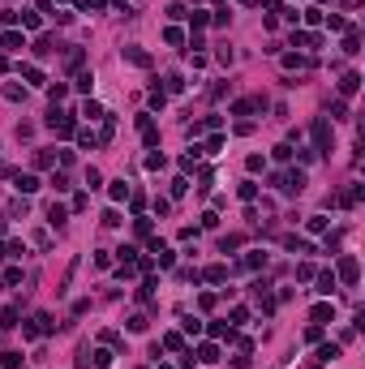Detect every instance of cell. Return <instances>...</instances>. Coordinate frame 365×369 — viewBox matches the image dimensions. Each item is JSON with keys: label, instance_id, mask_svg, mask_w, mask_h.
Returning a JSON list of instances; mask_svg holds the SVG:
<instances>
[{"label": "cell", "instance_id": "obj_8", "mask_svg": "<svg viewBox=\"0 0 365 369\" xmlns=\"http://www.w3.org/2000/svg\"><path fill=\"white\" fill-rule=\"evenodd\" d=\"M344 52H348V56H352V52H361V34L352 30V26L344 30Z\"/></svg>", "mask_w": 365, "mask_h": 369}, {"label": "cell", "instance_id": "obj_12", "mask_svg": "<svg viewBox=\"0 0 365 369\" xmlns=\"http://www.w3.org/2000/svg\"><path fill=\"white\" fill-rule=\"evenodd\" d=\"M314 61H309V56H297V52H292V56H284V69H309Z\"/></svg>", "mask_w": 365, "mask_h": 369}, {"label": "cell", "instance_id": "obj_20", "mask_svg": "<svg viewBox=\"0 0 365 369\" xmlns=\"http://www.w3.org/2000/svg\"><path fill=\"white\" fill-rule=\"evenodd\" d=\"M163 43H168V47H180V43H185V34H180L176 26H168V30H163Z\"/></svg>", "mask_w": 365, "mask_h": 369}, {"label": "cell", "instance_id": "obj_37", "mask_svg": "<svg viewBox=\"0 0 365 369\" xmlns=\"http://www.w3.org/2000/svg\"><path fill=\"white\" fill-rule=\"evenodd\" d=\"M129 331H146V314H133L129 318Z\"/></svg>", "mask_w": 365, "mask_h": 369}, {"label": "cell", "instance_id": "obj_22", "mask_svg": "<svg viewBox=\"0 0 365 369\" xmlns=\"http://www.w3.org/2000/svg\"><path fill=\"white\" fill-rule=\"evenodd\" d=\"M292 43H297V47H318L322 39H318V34H292Z\"/></svg>", "mask_w": 365, "mask_h": 369}, {"label": "cell", "instance_id": "obj_34", "mask_svg": "<svg viewBox=\"0 0 365 369\" xmlns=\"http://www.w3.org/2000/svg\"><path fill=\"white\" fill-rule=\"evenodd\" d=\"M185 189H189V181H185V176H176V181H172V198H180Z\"/></svg>", "mask_w": 365, "mask_h": 369}, {"label": "cell", "instance_id": "obj_29", "mask_svg": "<svg viewBox=\"0 0 365 369\" xmlns=\"http://www.w3.org/2000/svg\"><path fill=\"white\" fill-rule=\"evenodd\" d=\"M258 266H266V254H249L245 258V270H258Z\"/></svg>", "mask_w": 365, "mask_h": 369}, {"label": "cell", "instance_id": "obj_10", "mask_svg": "<svg viewBox=\"0 0 365 369\" xmlns=\"http://www.w3.org/2000/svg\"><path fill=\"white\" fill-rule=\"evenodd\" d=\"M331 318H335V305H318V309H314V326L331 322Z\"/></svg>", "mask_w": 365, "mask_h": 369}, {"label": "cell", "instance_id": "obj_14", "mask_svg": "<svg viewBox=\"0 0 365 369\" xmlns=\"http://www.w3.org/2000/svg\"><path fill=\"white\" fill-rule=\"evenodd\" d=\"M318 292H322V296L335 292V275H331V270H322V275H318Z\"/></svg>", "mask_w": 365, "mask_h": 369}, {"label": "cell", "instance_id": "obj_2", "mask_svg": "<svg viewBox=\"0 0 365 369\" xmlns=\"http://www.w3.org/2000/svg\"><path fill=\"white\" fill-rule=\"evenodd\" d=\"M339 279H344V283H357V279H361V262L352 258V254L339 258Z\"/></svg>", "mask_w": 365, "mask_h": 369}, {"label": "cell", "instance_id": "obj_30", "mask_svg": "<svg viewBox=\"0 0 365 369\" xmlns=\"http://www.w3.org/2000/svg\"><path fill=\"white\" fill-rule=\"evenodd\" d=\"M5 369H22V352H5V361H0Z\"/></svg>", "mask_w": 365, "mask_h": 369}, {"label": "cell", "instance_id": "obj_33", "mask_svg": "<svg viewBox=\"0 0 365 369\" xmlns=\"http://www.w3.org/2000/svg\"><path fill=\"white\" fill-rule=\"evenodd\" d=\"M5 283H9V288H13V283H22V270H17V266H9V270H5Z\"/></svg>", "mask_w": 365, "mask_h": 369}, {"label": "cell", "instance_id": "obj_27", "mask_svg": "<svg viewBox=\"0 0 365 369\" xmlns=\"http://www.w3.org/2000/svg\"><path fill=\"white\" fill-rule=\"evenodd\" d=\"M339 356V343H326V348H318V361H335Z\"/></svg>", "mask_w": 365, "mask_h": 369}, {"label": "cell", "instance_id": "obj_9", "mask_svg": "<svg viewBox=\"0 0 365 369\" xmlns=\"http://www.w3.org/2000/svg\"><path fill=\"white\" fill-rule=\"evenodd\" d=\"M361 90V77L357 73H344V82H339V94H357Z\"/></svg>", "mask_w": 365, "mask_h": 369}, {"label": "cell", "instance_id": "obj_28", "mask_svg": "<svg viewBox=\"0 0 365 369\" xmlns=\"http://www.w3.org/2000/svg\"><path fill=\"white\" fill-rule=\"evenodd\" d=\"M107 365H112V352L99 348V352H95V369H107Z\"/></svg>", "mask_w": 365, "mask_h": 369}, {"label": "cell", "instance_id": "obj_4", "mask_svg": "<svg viewBox=\"0 0 365 369\" xmlns=\"http://www.w3.org/2000/svg\"><path fill=\"white\" fill-rule=\"evenodd\" d=\"M0 47H5V52H22V47H26V39H22L17 30H5V34H0Z\"/></svg>", "mask_w": 365, "mask_h": 369}, {"label": "cell", "instance_id": "obj_18", "mask_svg": "<svg viewBox=\"0 0 365 369\" xmlns=\"http://www.w3.org/2000/svg\"><path fill=\"white\" fill-rule=\"evenodd\" d=\"M236 193H241V202H253V198H258V185H253V181H241Z\"/></svg>", "mask_w": 365, "mask_h": 369}, {"label": "cell", "instance_id": "obj_39", "mask_svg": "<svg viewBox=\"0 0 365 369\" xmlns=\"http://www.w3.org/2000/svg\"><path fill=\"white\" fill-rule=\"evenodd\" d=\"M241 5H253V0H241Z\"/></svg>", "mask_w": 365, "mask_h": 369}, {"label": "cell", "instance_id": "obj_1", "mask_svg": "<svg viewBox=\"0 0 365 369\" xmlns=\"http://www.w3.org/2000/svg\"><path fill=\"white\" fill-rule=\"evenodd\" d=\"M314 150H318V154H331V121H326V116L314 121Z\"/></svg>", "mask_w": 365, "mask_h": 369}, {"label": "cell", "instance_id": "obj_32", "mask_svg": "<svg viewBox=\"0 0 365 369\" xmlns=\"http://www.w3.org/2000/svg\"><path fill=\"white\" fill-rule=\"evenodd\" d=\"M52 189H56V193H65V189H69V181H65V172H56V176H52Z\"/></svg>", "mask_w": 365, "mask_h": 369}, {"label": "cell", "instance_id": "obj_26", "mask_svg": "<svg viewBox=\"0 0 365 369\" xmlns=\"http://www.w3.org/2000/svg\"><path fill=\"white\" fill-rule=\"evenodd\" d=\"M163 348H168V352H180V348H185V339H180V335H163Z\"/></svg>", "mask_w": 365, "mask_h": 369}, {"label": "cell", "instance_id": "obj_21", "mask_svg": "<svg viewBox=\"0 0 365 369\" xmlns=\"http://www.w3.org/2000/svg\"><path fill=\"white\" fill-rule=\"evenodd\" d=\"M168 94H180V90H185V77H180V73H168V86H163Z\"/></svg>", "mask_w": 365, "mask_h": 369}, {"label": "cell", "instance_id": "obj_16", "mask_svg": "<svg viewBox=\"0 0 365 369\" xmlns=\"http://www.w3.org/2000/svg\"><path fill=\"white\" fill-rule=\"evenodd\" d=\"M22 26H26V30H39V26H43V17L34 13V9H26V13H22Z\"/></svg>", "mask_w": 365, "mask_h": 369}, {"label": "cell", "instance_id": "obj_23", "mask_svg": "<svg viewBox=\"0 0 365 369\" xmlns=\"http://www.w3.org/2000/svg\"><path fill=\"white\" fill-rule=\"evenodd\" d=\"M206 279H211V283H224V279H228V266H206Z\"/></svg>", "mask_w": 365, "mask_h": 369}, {"label": "cell", "instance_id": "obj_38", "mask_svg": "<svg viewBox=\"0 0 365 369\" xmlns=\"http://www.w3.org/2000/svg\"><path fill=\"white\" fill-rule=\"evenodd\" d=\"M5 228H9V223H5V215H0V232H5Z\"/></svg>", "mask_w": 365, "mask_h": 369}, {"label": "cell", "instance_id": "obj_36", "mask_svg": "<svg viewBox=\"0 0 365 369\" xmlns=\"http://www.w3.org/2000/svg\"><path fill=\"white\" fill-rule=\"evenodd\" d=\"M309 232H326V219L322 215H309Z\"/></svg>", "mask_w": 365, "mask_h": 369}, {"label": "cell", "instance_id": "obj_13", "mask_svg": "<svg viewBox=\"0 0 365 369\" xmlns=\"http://www.w3.org/2000/svg\"><path fill=\"white\" fill-rule=\"evenodd\" d=\"M107 193H112V202H125V198L133 193V189H129L125 181H112V189H107Z\"/></svg>", "mask_w": 365, "mask_h": 369}, {"label": "cell", "instance_id": "obj_24", "mask_svg": "<svg viewBox=\"0 0 365 369\" xmlns=\"http://www.w3.org/2000/svg\"><path fill=\"white\" fill-rule=\"evenodd\" d=\"M180 168H185V172H193V168H198V146H193L189 154H180Z\"/></svg>", "mask_w": 365, "mask_h": 369}, {"label": "cell", "instance_id": "obj_17", "mask_svg": "<svg viewBox=\"0 0 365 369\" xmlns=\"http://www.w3.org/2000/svg\"><path fill=\"white\" fill-rule=\"evenodd\" d=\"M82 116H90V121H99V116H107V112H103V108H99L95 99H86V103H82Z\"/></svg>", "mask_w": 365, "mask_h": 369}, {"label": "cell", "instance_id": "obj_7", "mask_svg": "<svg viewBox=\"0 0 365 369\" xmlns=\"http://www.w3.org/2000/svg\"><path fill=\"white\" fill-rule=\"evenodd\" d=\"M193 356H198L202 365H215V361H219V348H215V343H202V348L193 352Z\"/></svg>", "mask_w": 365, "mask_h": 369}, {"label": "cell", "instance_id": "obj_6", "mask_svg": "<svg viewBox=\"0 0 365 369\" xmlns=\"http://www.w3.org/2000/svg\"><path fill=\"white\" fill-rule=\"evenodd\" d=\"M125 61H129V65H138V69H146V65H151V56H146L142 47H125Z\"/></svg>", "mask_w": 365, "mask_h": 369}, {"label": "cell", "instance_id": "obj_25", "mask_svg": "<svg viewBox=\"0 0 365 369\" xmlns=\"http://www.w3.org/2000/svg\"><path fill=\"white\" fill-rule=\"evenodd\" d=\"M22 73H26V82H34V86H43V73L34 65H22Z\"/></svg>", "mask_w": 365, "mask_h": 369}, {"label": "cell", "instance_id": "obj_11", "mask_svg": "<svg viewBox=\"0 0 365 369\" xmlns=\"http://www.w3.org/2000/svg\"><path fill=\"white\" fill-rule=\"evenodd\" d=\"M47 219H52V223H56V228H60V223H65V219H69V206H60V202H52V210H47Z\"/></svg>", "mask_w": 365, "mask_h": 369}, {"label": "cell", "instance_id": "obj_3", "mask_svg": "<svg viewBox=\"0 0 365 369\" xmlns=\"http://www.w3.org/2000/svg\"><path fill=\"white\" fill-rule=\"evenodd\" d=\"M47 125H52V129H56L60 138H69V133H73V116H65V112H56V108H52V116H47Z\"/></svg>", "mask_w": 365, "mask_h": 369}, {"label": "cell", "instance_id": "obj_5", "mask_svg": "<svg viewBox=\"0 0 365 369\" xmlns=\"http://www.w3.org/2000/svg\"><path fill=\"white\" fill-rule=\"evenodd\" d=\"M9 176H13V185L22 193H34V189H39V176H22V172H9Z\"/></svg>", "mask_w": 365, "mask_h": 369}, {"label": "cell", "instance_id": "obj_15", "mask_svg": "<svg viewBox=\"0 0 365 369\" xmlns=\"http://www.w3.org/2000/svg\"><path fill=\"white\" fill-rule=\"evenodd\" d=\"M78 142H82L86 150H95V146H99V133H90V129H78Z\"/></svg>", "mask_w": 365, "mask_h": 369}, {"label": "cell", "instance_id": "obj_35", "mask_svg": "<svg viewBox=\"0 0 365 369\" xmlns=\"http://www.w3.org/2000/svg\"><path fill=\"white\" fill-rule=\"evenodd\" d=\"M206 22H211V17H206V13H189V26H193V30H202Z\"/></svg>", "mask_w": 365, "mask_h": 369}, {"label": "cell", "instance_id": "obj_19", "mask_svg": "<svg viewBox=\"0 0 365 369\" xmlns=\"http://www.w3.org/2000/svg\"><path fill=\"white\" fill-rule=\"evenodd\" d=\"M211 335H215V339H236V335H232V322H215Z\"/></svg>", "mask_w": 365, "mask_h": 369}, {"label": "cell", "instance_id": "obj_31", "mask_svg": "<svg viewBox=\"0 0 365 369\" xmlns=\"http://www.w3.org/2000/svg\"><path fill=\"white\" fill-rule=\"evenodd\" d=\"M34 163H39V168H52L56 154H52V150H39V154H34Z\"/></svg>", "mask_w": 365, "mask_h": 369}]
</instances>
